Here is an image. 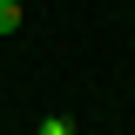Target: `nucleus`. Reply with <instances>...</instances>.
Returning <instances> with one entry per match:
<instances>
[{"label": "nucleus", "mask_w": 135, "mask_h": 135, "mask_svg": "<svg viewBox=\"0 0 135 135\" xmlns=\"http://www.w3.org/2000/svg\"><path fill=\"white\" fill-rule=\"evenodd\" d=\"M20 27V0H0V34H14Z\"/></svg>", "instance_id": "nucleus-1"}, {"label": "nucleus", "mask_w": 135, "mask_h": 135, "mask_svg": "<svg viewBox=\"0 0 135 135\" xmlns=\"http://www.w3.org/2000/svg\"><path fill=\"white\" fill-rule=\"evenodd\" d=\"M41 135H74V122H68V115H47V122H41Z\"/></svg>", "instance_id": "nucleus-2"}]
</instances>
